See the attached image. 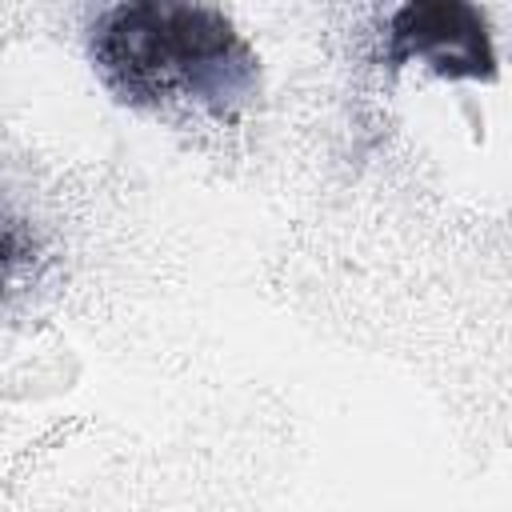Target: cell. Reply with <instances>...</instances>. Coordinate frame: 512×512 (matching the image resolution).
Listing matches in <instances>:
<instances>
[{
  "label": "cell",
  "mask_w": 512,
  "mask_h": 512,
  "mask_svg": "<svg viewBox=\"0 0 512 512\" xmlns=\"http://www.w3.org/2000/svg\"><path fill=\"white\" fill-rule=\"evenodd\" d=\"M92 60L108 92L136 108L196 104L228 112L244 104L260 68L244 36L200 4H116L92 24Z\"/></svg>",
  "instance_id": "1"
},
{
  "label": "cell",
  "mask_w": 512,
  "mask_h": 512,
  "mask_svg": "<svg viewBox=\"0 0 512 512\" xmlns=\"http://www.w3.org/2000/svg\"><path fill=\"white\" fill-rule=\"evenodd\" d=\"M388 68L424 60L436 76L448 80H492L496 52L480 8L460 0H420L400 4L388 20Z\"/></svg>",
  "instance_id": "2"
}]
</instances>
